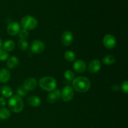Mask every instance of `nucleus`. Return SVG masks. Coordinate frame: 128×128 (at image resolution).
I'll return each instance as SVG.
<instances>
[{
	"instance_id": "1",
	"label": "nucleus",
	"mask_w": 128,
	"mask_h": 128,
	"mask_svg": "<svg viewBox=\"0 0 128 128\" xmlns=\"http://www.w3.org/2000/svg\"><path fill=\"white\" fill-rule=\"evenodd\" d=\"M72 88L79 92H86L91 88V81L85 76L75 78L72 81Z\"/></svg>"
},
{
	"instance_id": "2",
	"label": "nucleus",
	"mask_w": 128,
	"mask_h": 128,
	"mask_svg": "<svg viewBox=\"0 0 128 128\" xmlns=\"http://www.w3.org/2000/svg\"><path fill=\"white\" fill-rule=\"evenodd\" d=\"M39 85L42 90L51 92L56 89L57 81L54 78L51 76H45L40 79L39 81Z\"/></svg>"
},
{
	"instance_id": "3",
	"label": "nucleus",
	"mask_w": 128,
	"mask_h": 128,
	"mask_svg": "<svg viewBox=\"0 0 128 128\" xmlns=\"http://www.w3.org/2000/svg\"><path fill=\"white\" fill-rule=\"evenodd\" d=\"M8 106L14 112H20L24 108V103L22 98L18 95H13L8 101Z\"/></svg>"
},
{
	"instance_id": "4",
	"label": "nucleus",
	"mask_w": 128,
	"mask_h": 128,
	"mask_svg": "<svg viewBox=\"0 0 128 128\" xmlns=\"http://www.w3.org/2000/svg\"><path fill=\"white\" fill-rule=\"evenodd\" d=\"M21 25L22 28L28 31L36 29L38 25V22L34 16L26 15L21 19Z\"/></svg>"
},
{
	"instance_id": "5",
	"label": "nucleus",
	"mask_w": 128,
	"mask_h": 128,
	"mask_svg": "<svg viewBox=\"0 0 128 128\" xmlns=\"http://www.w3.org/2000/svg\"><path fill=\"white\" fill-rule=\"evenodd\" d=\"M74 92L72 87L70 86H66L62 88L61 91V97L65 102H69L73 98Z\"/></svg>"
},
{
	"instance_id": "6",
	"label": "nucleus",
	"mask_w": 128,
	"mask_h": 128,
	"mask_svg": "<svg viewBox=\"0 0 128 128\" xmlns=\"http://www.w3.org/2000/svg\"><path fill=\"white\" fill-rule=\"evenodd\" d=\"M31 52L34 54H40L45 50V44L40 40H34L30 46Z\"/></svg>"
},
{
	"instance_id": "7",
	"label": "nucleus",
	"mask_w": 128,
	"mask_h": 128,
	"mask_svg": "<svg viewBox=\"0 0 128 128\" xmlns=\"http://www.w3.org/2000/svg\"><path fill=\"white\" fill-rule=\"evenodd\" d=\"M102 42L106 48L108 49V50H112V49L114 48L115 46H116L117 41H116V38L113 35L108 34L104 37Z\"/></svg>"
},
{
	"instance_id": "8",
	"label": "nucleus",
	"mask_w": 128,
	"mask_h": 128,
	"mask_svg": "<svg viewBox=\"0 0 128 128\" xmlns=\"http://www.w3.org/2000/svg\"><path fill=\"white\" fill-rule=\"evenodd\" d=\"M37 85L38 82L36 79L33 78H29L24 81L22 87L26 91H31L36 89Z\"/></svg>"
},
{
	"instance_id": "9",
	"label": "nucleus",
	"mask_w": 128,
	"mask_h": 128,
	"mask_svg": "<svg viewBox=\"0 0 128 128\" xmlns=\"http://www.w3.org/2000/svg\"><path fill=\"white\" fill-rule=\"evenodd\" d=\"M21 30V26L17 22H10L7 27V32L11 36H16L18 34Z\"/></svg>"
},
{
	"instance_id": "10",
	"label": "nucleus",
	"mask_w": 128,
	"mask_h": 128,
	"mask_svg": "<svg viewBox=\"0 0 128 128\" xmlns=\"http://www.w3.org/2000/svg\"><path fill=\"white\" fill-rule=\"evenodd\" d=\"M73 70L78 73H83L87 69V65L84 61L81 60H78L74 61L72 65Z\"/></svg>"
},
{
	"instance_id": "11",
	"label": "nucleus",
	"mask_w": 128,
	"mask_h": 128,
	"mask_svg": "<svg viewBox=\"0 0 128 128\" xmlns=\"http://www.w3.org/2000/svg\"><path fill=\"white\" fill-rule=\"evenodd\" d=\"M73 41V34L70 31H66L61 36V42L65 46H69Z\"/></svg>"
},
{
	"instance_id": "12",
	"label": "nucleus",
	"mask_w": 128,
	"mask_h": 128,
	"mask_svg": "<svg viewBox=\"0 0 128 128\" xmlns=\"http://www.w3.org/2000/svg\"><path fill=\"white\" fill-rule=\"evenodd\" d=\"M101 68V62L98 60H92L88 65V71L91 74L96 73L100 71Z\"/></svg>"
},
{
	"instance_id": "13",
	"label": "nucleus",
	"mask_w": 128,
	"mask_h": 128,
	"mask_svg": "<svg viewBox=\"0 0 128 128\" xmlns=\"http://www.w3.org/2000/svg\"><path fill=\"white\" fill-rule=\"evenodd\" d=\"M61 97V91L59 89H55L50 92L47 96V100L50 103H54Z\"/></svg>"
},
{
	"instance_id": "14",
	"label": "nucleus",
	"mask_w": 128,
	"mask_h": 128,
	"mask_svg": "<svg viewBox=\"0 0 128 128\" xmlns=\"http://www.w3.org/2000/svg\"><path fill=\"white\" fill-rule=\"evenodd\" d=\"M27 102L32 107H38L41 104V100L36 96H31L27 99Z\"/></svg>"
},
{
	"instance_id": "15",
	"label": "nucleus",
	"mask_w": 128,
	"mask_h": 128,
	"mask_svg": "<svg viewBox=\"0 0 128 128\" xmlns=\"http://www.w3.org/2000/svg\"><path fill=\"white\" fill-rule=\"evenodd\" d=\"M11 74L9 70L6 69H2L0 70V82L6 83L10 80Z\"/></svg>"
},
{
	"instance_id": "16",
	"label": "nucleus",
	"mask_w": 128,
	"mask_h": 128,
	"mask_svg": "<svg viewBox=\"0 0 128 128\" xmlns=\"http://www.w3.org/2000/svg\"><path fill=\"white\" fill-rule=\"evenodd\" d=\"M7 65L8 68L11 70H13L17 68L19 65V60L16 56H11L8 60L7 61Z\"/></svg>"
},
{
	"instance_id": "17",
	"label": "nucleus",
	"mask_w": 128,
	"mask_h": 128,
	"mask_svg": "<svg viewBox=\"0 0 128 128\" xmlns=\"http://www.w3.org/2000/svg\"><path fill=\"white\" fill-rule=\"evenodd\" d=\"M1 92L2 97L8 98L12 96V90L10 86H2L1 88Z\"/></svg>"
},
{
	"instance_id": "18",
	"label": "nucleus",
	"mask_w": 128,
	"mask_h": 128,
	"mask_svg": "<svg viewBox=\"0 0 128 128\" xmlns=\"http://www.w3.org/2000/svg\"><path fill=\"white\" fill-rule=\"evenodd\" d=\"M15 48V43L12 40H7L2 44V48L6 51H13Z\"/></svg>"
},
{
	"instance_id": "19",
	"label": "nucleus",
	"mask_w": 128,
	"mask_h": 128,
	"mask_svg": "<svg viewBox=\"0 0 128 128\" xmlns=\"http://www.w3.org/2000/svg\"><path fill=\"white\" fill-rule=\"evenodd\" d=\"M115 57L113 55L108 54L105 56L102 59V62H103L104 64L105 65H111L113 64L115 62Z\"/></svg>"
},
{
	"instance_id": "20",
	"label": "nucleus",
	"mask_w": 128,
	"mask_h": 128,
	"mask_svg": "<svg viewBox=\"0 0 128 128\" xmlns=\"http://www.w3.org/2000/svg\"><path fill=\"white\" fill-rule=\"evenodd\" d=\"M11 116V112L6 108H0V120H6L10 118Z\"/></svg>"
},
{
	"instance_id": "21",
	"label": "nucleus",
	"mask_w": 128,
	"mask_h": 128,
	"mask_svg": "<svg viewBox=\"0 0 128 128\" xmlns=\"http://www.w3.org/2000/svg\"><path fill=\"white\" fill-rule=\"evenodd\" d=\"M64 58L68 62H73L76 60V54L71 51H67L64 53Z\"/></svg>"
},
{
	"instance_id": "22",
	"label": "nucleus",
	"mask_w": 128,
	"mask_h": 128,
	"mask_svg": "<svg viewBox=\"0 0 128 128\" xmlns=\"http://www.w3.org/2000/svg\"><path fill=\"white\" fill-rule=\"evenodd\" d=\"M18 46L19 48H20L21 51H26L28 48V42H27L26 40L20 39V40L18 41Z\"/></svg>"
},
{
	"instance_id": "23",
	"label": "nucleus",
	"mask_w": 128,
	"mask_h": 128,
	"mask_svg": "<svg viewBox=\"0 0 128 128\" xmlns=\"http://www.w3.org/2000/svg\"><path fill=\"white\" fill-rule=\"evenodd\" d=\"M64 77L68 81H72L75 79V74L71 70H66L64 74Z\"/></svg>"
},
{
	"instance_id": "24",
	"label": "nucleus",
	"mask_w": 128,
	"mask_h": 128,
	"mask_svg": "<svg viewBox=\"0 0 128 128\" xmlns=\"http://www.w3.org/2000/svg\"><path fill=\"white\" fill-rule=\"evenodd\" d=\"M9 54L7 51L1 49L0 50V61H5L8 59Z\"/></svg>"
},
{
	"instance_id": "25",
	"label": "nucleus",
	"mask_w": 128,
	"mask_h": 128,
	"mask_svg": "<svg viewBox=\"0 0 128 128\" xmlns=\"http://www.w3.org/2000/svg\"><path fill=\"white\" fill-rule=\"evenodd\" d=\"M16 92H17V95H18L20 97H24L26 96V94H27V91L23 88L22 86H20L16 90Z\"/></svg>"
},
{
	"instance_id": "26",
	"label": "nucleus",
	"mask_w": 128,
	"mask_h": 128,
	"mask_svg": "<svg viewBox=\"0 0 128 128\" xmlns=\"http://www.w3.org/2000/svg\"><path fill=\"white\" fill-rule=\"evenodd\" d=\"M28 30L22 29V30H20V32H19V37L20 38V39L25 40V39L28 36Z\"/></svg>"
},
{
	"instance_id": "27",
	"label": "nucleus",
	"mask_w": 128,
	"mask_h": 128,
	"mask_svg": "<svg viewBox=\"0 0 128 128\" xmlns=\"http://www.w3.org/2000/svg\"><path fill=\"white\" fill-rule=\"evenodd\" d=\"M121 89L122 92H124L125 94H128V81H124L122 83L121 86Z\"/></svg>"
},
{
	"instance_id": "28",
	"label": "nucleus",
	"mask_w": 128,
	"mask_h": 128,
	"mask_svg": "<svg viewBox=\"0 0 128 128\" xmlns=\"http://www.w3.org/2000/svg\"><path fill=\"white\" fill-rule=\"evenodd\" d=\"M6 102L4 98L1 97L0 98V106H4L6 105Z\"/></svg>"
},
{
	"instance_id": "29",
	"label": "nucleus",
	"mask_w": 128,
	"mask_h": 128,
	"mask_svg": "<svg viewBox=\"0 0 128 128\" xmlns=\"http://www.w3.org/2000/svg\"><path fill=\"white\" fill-rule=\"evenodd\" d=\"M112 90H113V91H118L120 90V87H119L118 85H114L113 86H112Z\"/></svg>"
},
{
	"instance_id": "30",
	"label": "nucleus",
	"mask_w": 128,
	"mask_h": 128,
	"mask_svg": "<svg viewBox=\"0 0 128 128\" xmlns=\"http://www.w3.org/2000/svg\"><path fill=\"white\" fill-rule=\"evenodd\" d=\"M2 41L1 38H0V50H1L2 48Z\"/></svg>"
}]
</instances>
